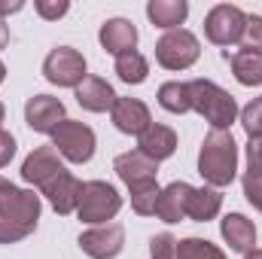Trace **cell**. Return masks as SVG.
<instances>
[{
  "label": "cell",
  "mask_w": 262,
  "mask_h": 259,
  "mask_svg": "<svg viewBox=\"0 0 262 259\" xmlns=\"http://www.w3.org/2000/svg\"><path fill=\"white\" fill-rule=\"evenodd\" d=\"M198 174L213 186H229L238 174V143L232 137V131H216L204 137L201 149H198Z\"/></svg>",
  "instance_id": "1"
},
{
  "label": "cell",
  "mask_w": 262,
  "mask_h": 259,
  "mask_svg": "<svg viewBox=\"0 0 262 259\" xmlns=\"http://www.w3.org/2000/svg\"><path fill=\"white\" fill-rule=\"evenodd\" d=\"M186 89H189V104L195 113H201L216 131L232 128V122L238 119V104L226 89H220L210 79H192L186 82Z\"/></svg>",
  "instance_id": "2"
},
{
  "label": "cell",
  "mask_w": 262,
  "mask_h": 259,
  "mask_svg": "<svg viewBox=\"0 0 262 259\" xmlns=\"http://www.w3.org/2000/svg\"><path fill=\"white\" fill-rule=\"evenodd\" d=\"M122 207V195L116 192L110 183L104 180H89L82 183V195H79V220L92 223V226H104L107 220H113Z\"/></svg>",
  "instance_id": "3"
},
{
  "label": "cell",
  "mask_w": 262,
  "mask_h": 259,
  "mask_svg": "<svg viewBox=\"0 0 262 259\" xmlns=\"http://www.w3.org/2000/svg\"><path fill=\"white\" fill-rule=\"evenodd\" d=\"M0 220H9L21 229L34 232L37 220H40V195H34L31 189H18L0 177Z\"/></svg>",
  "instance_id": "4"
},
{
  "label": "cell",
  "mask_w": 262,
  "mask_h": 259,
  "mask_svg": "<svg viewBox=\"0 0 262 259\" xmlns=\"http://www.w3.org/2000/svg\"><path fill=\"white\" fill-rule=\"evenodd\" d=\"M201 55V46H198V37L186 28H177V31H168L159 43H156V61L168 70H186L192 67Z\"/></svg>",
  "instance_id": "5"
},
{
  "label": "cell",
  "mask_w": 262,
  "mask_h": 259,
  "mask_svg": "<svg viewBox=\"0 0 262 259\" xmlns=\"http://www.w3.org/2000/svg\"><path fill=\"white\" fill-rule=\"evenodd\" d=\"M52 146L64 156L67 162L82 165L95 156V131L89 128L85 122L76 119H64L58 128L52 131Z\"/></svg>",
  "instance_id": "6"
},
{
  "label": "cell",
  "mask_w": 262,
  "mask_h": 259,
  "mask_svg": "<svg viewBox=\"0 0 262 259\" xmlns=\"http://www.w3.org/2000/svg\"><path fill=\"white\" fill-rule=\"evenodd\" d=\"M244 28H247V15L238 6H232V3L213 6L207 12V18H204V34L216 46H235V43H241Z\"/></svg>",
  "instance_id": "7"
},
{
  "label": "cell",
  "mask_w": 262,
  "mask_h": 259,
  "mask_svg": "<svg viewBox=\"0 0 262 259\" xmlns=\"http://www.w3.org/2000/svg\"><path fill=\"white\" fill-rule=\"evenodd\" d=\"M43 76L52 82V85H61V89H76L82 79H85V58L70 49V46H58L46 55L43 61Z\"/></svg>",
  "instance_id": "8"
},
{
  "label": "cell",
  "mask_w": 262,
  "mask_h": 259,
  "mask_svg": "<svg viewBox=\"0 0 262 259\" xmlns=\"http://www.w3.org/2000/svg\"><path fill=\"white\" fill-rule=\"evenodd\" d=\"M79 247H82L85 256H92V259H113V256H119L122 247H125V229L119 223L95 226V229L79 235Z\"/></svg>",
  "instance_id": "9"
},
{
  "label": "cell",
  "mask_w": 262,
  "mask_h": 259,
  "mask_svg": "<svg viewBox=\"0 0 262 259\" xmlns=\"http://www.w3.org/2000/svg\"><path fill=\"white\" fill-rule=\"evenodd\" d=\"M25 122L40 134H52L64 122V104L52 95H34L25 104Z\"/></svg>",
  "instance_id": "10"
},
{
  "label": "cell",
  "mask_w": 262,
  "mask_h": 259,
  "mask_svg": "<svg viewBox=\"0 0 262 259\" xmlns=\"http://www.w3.org/2000/svg\"><path fill=\"white\" fill-rule=\"evenodd\" d=\"M64 165L58 159V149L55 146H37L25 162H21V180L31 183V186H46L55 174H61Z\"/></svg>",
  "instance_id": "11"
},
{
  "label": "cell",
  "mask_w": 262,
  "mask_h": 259,
  "mask_svg": "<svg viewBox=\"0 0 262 259\" xmlns=\"http://www.w3.org/2000/svg\"><path fill=\"white\" fill-rule=\"evenodd\" d=\"M43 195L49 198V204L55 207V213H73L76 207H79V195H82V183L70 174V171H61V174H55L46 186H43Z\"/></svg>",
  "instance_id": "12"
},
{
  "label": "cell",
  "mask_w": 262,
  "mask_h": 259,
  "mask_svg": "<svg viewBox=\"0 0 262 259\" xmlns=\"http://www.w3.org/2000/svg\"><path fill=\"white\" fill-rule=\"evenodd\" d=\"M110 116H113V125L122 131V134H134V137H140L143 131L152 125L146 104L137 101V98H116Z\"/></svg>",
  "instance_id": "13"
},
{
  "label": "cell",
  "mask_w": 262,
  "mask_h": 259,
  "mask_svg": "<svg viewBox=\"0 0 262 259\" xmlns=\"http://www.w3.org/2000/svg\"><path fill=\"white\" fill-rule=\"evenodd\" d=\"M113 171L119 174V180H122L125 186H137V183L156 180V174H159V162H152V159L143 156L140 149H131V153L116 156Z\"/></svg>",
  "instance_id": "14"
},
{
  "label": "cell",
  "mask_w": 262,
  "mask_h": 259,
  "mask_svg": "<svg viewBox=\"0 0 262 259\" xmlns=\"http://www.w3.org/2000/svg\"><path fill=\"white\" fill-rule=\"evenodd\" d=\"M116 98H119V95L113 92V85H110L107 79H101V76H85V79L76 85V104H79L82 110H89V113L113 110Z\"/></svg>",
  "instance_id": "15"
},
{
  "label": "cell",
  "mask_w": 262,
  "mask_h": 259,
  "mask_svg": "<svg viewBox=\"0 0 262 259\" xmlns=\"http://www.w3.org/2000/svg\"><path fill=\"white\" fill-rule=\"evenodd\" d=\"M101 46L110 52V55H125V52H134L137 46V28L131 25L128 18H110L101 25Z\"/></svg>",
  "instance_id": "16"
},
{
  "label": "cell",
  "mask_w": 262,
  "mask_h": 259,
  "mask_svg": "<svg viewBox=\"0 0 262 259\" xmlns=\"http://www.w3.org/2000/svg\"><path fill=\"white\" fill-rule=\"evenodd\" d=\"M137 149H140L143 156H149L152 162L171 159L174 149H177V134H174V128H168V125H156V122H152L149 128L137 137Z\"/></svg>",
  "instance_id": "17"
},
{
  "label": "cell",
  "mask_w": 262,
  "mask_h": 259,
  "mask_svg": "<svg viewBox=\"0 0 262 259\" xmlns=\"http://www.w3.org/2000/svg\"><path fill=\"white\" fill-rule=\"evenodd\" d=\"M220 232L226 238V244L238 253H250L256 244V226L244 217V213H226L220 223Z\"/></svg>",
  "instance_id": "18"
},
{
  "label": "cell",
  "mask_w": 262,
  "mask_h": 259,
  "mask_svg": "<svg viewBox=\"0 0 262 259\" xmlns=\"http://www.w3.org/2000/svg\"><path fill=\"white\" fill-rule=\"evenodd\" d=\"M189 192H192V186H189V183H183V180H174L171 186H165L162 195H159V204H156L159 220H165V223H180V220L186 217V201H189Z\"/></svg>",
  "instance_id": "19"
},
{
  "label": "cell",
  "mask_w": 262,
  "mask_h": 259,
  "mask_svg": "<svg viewBox=\"0 0 262 259\" xmlns=\"http://www.w3.org/2000/svg\"><path fill=\"white\" fill-rule=\"evenodd\" d=\"M146 15L156 28H165V31H177L186 15H189V3L186 0H149L146 3Z\"/></svg>",
  "instance_id": "20"
},
{
  "label": "cell",
  "mask_w": 262,
  "mask_h": 259,
  "mask_svg": "<svg viewBox=\"0 0 262 259\" xmlns=\"http://www.w3.org/2000/svg\"><path fill=\"white\" fill-rule=\"evenodd\" d=\"M220 207H223V195L213 186H201V189L192 186L189 201H186V217L195 220V223H207V220H213L220 213Z\"/></svg>",
  "instance_id": "21"
},
{
  "label": "cell",
  "mask_w": 262,
  "mask_h": 259,
  "mask_svg": "<svg viewBox=\"0 0 262 259\" xmlns=\"http://www.w3.org/2000/svg\"><path fill=\"white\" fill-rule=\"evenodd\" d=\"M232 73L241 85H259L262 82V55L259 52H235L232 55Z\"/></svg>",
  "instance_id": "22"
},
{
  "label": "cell",
  "mask_w": 262,
  "mask_h": 259,
  "mask_svg": "<svg viewBox=\"0 0 262 259\" xmlns=\"http://www.w3.org/2000/svg\"><path fill=\"white\" fill-rule=\"evenodd\" d=\"M116 73H119L122 82L140 85V82L146 79V73H149V64H146V58H143L140 52H125V55L116 58Z\"/></svg>",
  "instance_id": "23"
},
{
  "label": "cell",
  "mask_w": 262,
  "mask_h": 259,
  "mask_svg": "<svg viewBox=\"0 0 262 259\" xmlns=\"http://www.w3.org/2000/svg\"><path fill=\"white\" fill-rule=\"evenodd\" d=\"M128 189H131V207H134V213H140V217L156 213V204H159V195H162V186L156 180L137 183V186H128Z\"/></svg>",
  "instance_id": "24"
},
{
  "label": "cell",
  "mask_w": 262,
  "mask_h": 259,
  "mask_svg": "<svg viewBox=\"0 0 262 259\" xmlns=\"http://www.w3.org/2000/svg\"><path fill=\"white\" fill-rule=\"evenodd\" d=\"M159 104L168 110V113H189L192 104H189V89L186 82H165L159 89Z\"/></svg>",
  "instance_id": "25"
},
{
  "label": "cell",
  "mask_w": 262,
  "mask_h": 259,
  "mask_svg": "<svg viewBox=\"0 0 262 259\" xmlns=\"http://www.w3.org/2000/svg\"><path fill=\"white\" fill-rule=\"evenodd\" d=\"M177 259H226V253L204 238H183L177 241Z\"/></svg>",
  "instance_id": "26"
},
{
  "label": "cell",
  "mask_w": 262,
  "mask_h": 259,
  "mask_svg": "<svg viewBox=\"0 0 262 259\" xmlns=\"http://www.w3.org/2000/svg\"><path fill=\"white\" fill-rule=\"evenodd\" d=\"M241 125L250 137H262V95L253 98L244 110H241Z\"/></svg>",
  "instance_id": "27"
},
{
  "label": "cell",
  "mask_w": 262,
  "mask_h": 259,
  "mask_svg": "<svg viewBox=\"0 0 262 259\" xmlns=\"http://www.w3.org/2000/svg\"><path fill=\"white\" fill-rule=\"evenodd\" d=\"M241 46L247 52H259L262 55V15H247V28H244Z\"/></svg>",
  "instance_id": "28"
},
{
  "label": "cell",
  "mask_w": 262,
  "mask_h": 259,
  "mask_svg": "<svg viewBox=\"0 0 262 259\" xmlns=\"http://www.w3.org/2000/svg\"><path fill=\"white\" fill-rule=\"evenodd\" d=\"M149 253L152 259H177V238L162 232V235H152L149 238Z\"/></svg>",
  "instance_id": "29"
},
{
  "label": "cell",
  "mask_w": 262,
  "mask_h": 259,
  "mask_svg": "<svg viewBox=\"0 0 262 259\" xmlns=\"http://www.w3.org/2000/svg\"><path fill=\"white\" fill-rule=\"evenodd\" d=\"M244 195L256 210H262V174H253V171L244 174Z\"/></svg>",
  "instance_id": "30"
},
{
  "label": "cell",
  "mask_w": 262,
  "mask_h": 259,
  "mask_svg": "<svg viewBox=\"0 0 262 259\" xmlns=\"http://www.w3.org/2000/svg\"><path fill=\"white\" fill-rule=\"evenodd\" d=\"M34 9H37L43 18L52 21V18H61V15H64L67 9H70V3H67V0H37Z\"/></svg>",
  "instance_id": "31"
},
{
  "label": "cell",
  "mask_w": 262,
  "mask_h": 259,
  "mask_svg": "<svg viewBox=\"0 0 262 259\" xmlns=\"http://www.w3.org/2000/svg\"><path fill=\"white\" fill-rule=\"evenodd\" d=\"M28 235H31L28 229L15 226V223H9V220H0V244H15V241H21V238H28Z\"/></svg>",
  "instance_id": "32"
},
{
  "label": "cell",
  "mask_w": 262,
  "mask_h": 259,
  "mask_svg": "<svg viewBox=\"0 0 262 259\" xmlns=\"http://www.w3.org/2000/svg\"><path fill=\"white\" fill-rule=\"evenodd\" d=\"M12 156H15V137L0 128V168H6L12 162Z\"/></svg>",
  "instance_id": "33"
},
{
  "label": "cell",
  "mask_w": 262,
  "mask_h": 259,
  "mask_svg": "<svg viewBox=\"0 0 262 259\" xmlns=\"http://www.w3.org/2000/svg\"><path fill=\"white\" fill-rule=\"evenodd\" d=\"M21 6H25L21 0H15V3H6V0H0V18H3V15H9V12H18Z\"/></svg>",
  "instance_id": "34"
},
{
  "label": "cell",
  "mask_w": 262,
  "mask_h": 259,
  "mask_svg": "<svg viewBox=\"0 0 262 259\" xmlns=\"http://www.w3.org/2000/svg\"><path fill=\"white\" fill-rule=\"evenodd\" d=\"M6 43H9V28H6L3 18H0V49H6Z\"/></svg>",
  "instance_id": "35"
},
{
  "label": "cell",
  "mask_w": 262,
  "mask_h": 259,
  "mask_svg": "<svg viewBox=\"0 0 262 259\" xmlns=\"http://www.w3.org/2000/svg\"><path fill=\"white\" fill-rule=\"evenodd\" d=\"M244 259H262V250H256V247H253L250 253H244Z\"/></svg>",
  "instance_id": "36"
},
{
  "label": "cell",
  "mask_w": 262,
  "mask_h": 259,
  "mask_svg": "<svg viewBox=\"0 0 262 259\" xmlns=\"http://www.w3.org/2000/svg\"><path fill=\"white\" fill-rule=\"evenodd\" d=\"M3 79H6V64L0 61V82H3Z\"/></svg>",
  "instance_id": "37"
},
{
  "label": "cell",
  "mask_w": 262,
  "mask_h": 259,
  "mask_svg": "<svg viewBox=\"0 0 262 259\" xmlns=\"http://www.w3.org/2000/svg\"><path fill=\"white\" fill-rule=\"evenodd\" d=\"M3 113H6V110H3V104H0V125H3Z\"/></svg>",
  "instance_id": "38"
}]
</instances>
